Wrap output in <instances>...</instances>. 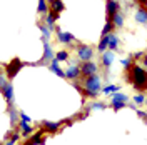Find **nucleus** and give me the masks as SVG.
<instances>
[{
  "label": "nucleus",
  "mask_w": 147,
  "mask_h": 145,
  "mask_svg": "<svg viewBox=\"0 0 147 145\" xmlns=\"http://www.w3.org/2000/svg\"><path fill=\"white\" fill-rule=\"evenodd\" d=\"M127 82L132 83V87L139 92H146L147 87V75L146 68L140 67L137 64H130V67L127 68Z\"/></svg>",
  "instance_id": "1"
},
{
  "label": "nucleus",
  "mask_w": 147,
  "mask_h": 145,
  "mask_svg": "<svg viewBox=\"0 0 147 145\" xmlns=\"http://www.w3.org/2000/svg\"><path fill=\"white\" fill-rule=\"evenodd\" d=\"M82 89H84L82 90L84 95H87V97H90V99H95L97 93H99V90H100V77H99L97 73L85 77V79H84Z\"/></svg>",
  "instance_id": "2"
},
{
  "label": "nucleus",
  "mask_w": 147,
  "mask_h": 145,
  "mask_svg": "<svg viewBox=\"0 0 147 145\" xmlns=\"http://www.w3.org/2000/svg\"><path fill=\"white\" fill-rule=\"evenodd\" d=\"M24 65H25V64H24L20 58H13V60H10V64L5 67V72H7L9 80H13V79H15V75L20 72V68H22Z\"/></svg>",
  "instance_id": "3"
},
{
  "label": "nucleus",
  "mask_w": 147,
  "mask_h": 145,
  "mask_svg": "<svg viewBox=\"0 0 147 145\" xmlns=\"http://www.w3.org/2000/svg\"><path fill=\"white\" fill-rule=\"evenodd\" d=\"M75 50H77V57H79V60H80V62L92 60V57H94V48H92L90 45L80 44V45L75 47Z\"/></svg>",
  "instance_id": "4"
},
{
  "label": "nucleus",
  "mask_w": 147,
  "mask_h": 145,
  "mask_svg": "<svg viewBox=\"0 0 147 145\" xmlns=\"http://www.w3.org/2000/svg\"><path fill=\"white\" fill-rule=\"evenodd\" d=\"M127 95L125 93H119V92H115L114 95H112V100H110V105H112V109L115 110V112H119L120 109H124L125 107V102H127Z\"/></svg>",
  "instance_id": "5"
},
{
  "label": "nucleus",
  "mask_w": 147,
  "mask_h": 145,
  "mask_svg": "<svg viewBox=\"0 0 147 145\" xmlns=\"http://www.w3.org/2000/svg\"><path fill=\"white\" fill-rule=\"evenodd\" d=\"M80 67V75L82 77H89V75H94V73L99 72V65L92 60H87V62H82L79 65Z\"/></svg>",
  "instance_id": "6"
},
{
  "label": "nucleus",
  "mask_w": 147,
  "mask_h": 145,
  "mask_svg": "<svg viewBox=\"0 0 147 145\" xmlns=\"http://www.w3.org/2000/svg\"><path fill=\"white\" fill-rule=\"evenodd\" d=\"M55 57V54L52 52V47L49 45V42H44V55H42V58H40V62H35V64H32V65H44L47 64L49 60H52Z\"/></svg>",
  "instance_id": "7"
},
{
  "label": "nucleus",
  "mask_w": 147,
  "mask_h": 145,
  "mask_svg": "<svg viewBox=\"0 0 147 145\" xmlns=\"http://www.w3.org/2000/svg\"><path fill=\"white\" fill-rule=\"evenodd\" d=\"M107 48L109 50H112V52H117L119 50V45H120V40H119V37L115 35V34H107Z\"/></svg>",
  "instance_id": "8"
},
{
  "label": "nucleus",
  "mask_w": 147,
  "mask_h": 145,
  "mask_svg": "<svg viewBox=\"0 0 147 145\" xmlns=\"http://www.w3.org/2000/svg\"><path fill=\"white\" fill-rule=\"evenodd\" d=\"M0 92L3 93V97H5V100H7L9 107H13V85H12V82H9Z\"/></svg>",
  "instance_id": "9"
},
{
  "label": "nucleus",
  "mask_w": 147,
  "mask_h": 145,
  "mask_svg": "<svg viewBox=\"0 0 147 145\" xmlns=\"http://www.w3.org/2000/svg\"><path fill=\"white\" fill-rule=\"evenodd\" d=\"M55 30H57V38H59L62 44L72 47V42H74V35H72V34H69V32H62V30H59L57 27H55ZM72 48H74V47H72Z\"/></svg>",
  "instance_id": "10"
},
{
  "label": "nucleus",
  "mask_w": 147,
  "mask_h": 145,
  "mask_svg": "<svg viewBox=\"0 0 147 145\" xmlns=\"http://www.w3.org/2000/svg\"><path fill=\"white\" fill-rule=\"evenodd\" d=\"M105 10H107V18H110L115 12L120 10V3L117 0H105Z\"/></svg>",
  "instance_id": "11"
},
{
  "label": "nucleus",
  "mask_w": 147,
  "mask_h": 145,
  "mask_svg": "<svg viewBox=\"0 0 147 145\" xmlns=\"http://www.w3.org/2000/svg\"><path fill=\"white\" fill-rule=\"evenodd\" d=\"M64 73H65V79H69V80H77V79L80 77V67H79V65H70Z\"/></svg>",
  "instance_id": "12"
},
{
  "label": "nucleus",
  "mask_w": 147,
  "mask_h": 145,
  "mask_svg": "<svg viewBox=\"0 0 147 145\" xmlns=\"http://www.w3.org/2000/svg\"><path fill=\"white\" fill-rule=\"evenodd\" d=\"M42 125H44V128H45L47 132L55 134V132H59V128H60V125H62V122H47V120H44Z\"/></svg>",
  "instance_id": "13"
},
{
  "label": "nucleus",
  "mask_w": 147,
  "mask_h": 145,
  "mask_svg": "<svg viewBox=\"0 0 147 145\" xmlns=\"http://www.w3.org/2000/svg\"><path fill=\"white\" fill-rule=\"evenodd\" d=\"M114 62V52L110 50V52H102V65H104V68H109L110 65Z\"/></svg>",
  "instance_id": "14"
},
{
  "label": "nucleus",
  "mask_w": 147,
  "mask_h": 145,
  "mask_svg": "<svg viewBox=\"0 0 147 145\" xmlns=\"http://www.w3.org/2000/svg\"><path fill=\"white\" fill-rule=\"evenodd\" d=\"M136 20H137L139 23H146L147 20V10H146V5H140L136 12Z\"/></svg>",
  "instance_id": "15"
},
{
  "label": "nucleus",
  "mask_w": 147,
  "mask_h": 145,
  "mask_svg": "<svg viewBox=\"0 0 147 145\" xmlns=\"http://www.w3.org/2000/svg\"><path fill=\"white\" fill-rule=\"evenodd\" d=\"M49 68H50V70H52V72H54L55 75H57V77H62V79L65 77L64 70H62V68L59 67V62H57L55 58H52V60H50V65H49Z\"/></svg>",
  "instance_id": "16"
},
{
  "label": "nucleus",
  "mask_w": 147,
  "mask_h": 145,
  "mask_svg": "<svg viewBox=\"0 0 147 145\" xmlns=\"http://www.w3.org/2000/svg\"><path fill=\"white\" fill-rule=\"evenodd\" d=\"M59 18V13H54V12H47V17H45V23H47V27L50 28V30H54L55 28V20Z\"/></svg>",
  "instance_id": "17"
},
{
  "label": "nucleus",
  "mask_w": 147,
  "mask_h": 145,
  "mask_svg": "<svg viewBox=\"0 0 147 145\" xmlns=\"http://www.w3.org/2000/svg\"><path fill=\"white\" fill-rule=\"evenodd\" d=\"M109 20L114 23V27H122V25H124V15L120 13V10H119V12H115Z\"/></svg>",
  "instance_id": "18"
},
{
  "label": "nucleus",
  "mask_w": 147,
  "mask_h": 145,
  "mask_svg": "<svg viewBox=\"0 0 147 145\" xmlns=\"http://www.w3.org/2000/svg\"><path fill=\"white\" fill-rule=\"evenodd\" d=\"M37 27L40 28V32H42V42H45V40H49V37L52 35V30L47 27V25H44V23H37Z\"/></svg>",
  "instance_id": "19"
},
{
  "label": "nucleus",
  "mask_w": 147,
  "mask_h": 145,
  "mask_svg": "<svg viewBox=\"0 0 147 145\" xmlns=\"http://www.w3.org/2000/svg\"><path fill=\"white\" fill-rule=\"evenodd\" d=\"M50 7H52V12H54V13H60V12L65 10V5H64L62 0H54V2L50 3Z\"/></svg>",
  "instance_id": "20"
},
{
  "label": "nucleus",
  "mask_w": 147,
  "mask_h": 145,
  "mask_svg": "<svg viewBox=\"0 0 147 145\" xmlns=\"http://www.w3.org/2000/svg\"><path fill=\"white\" fill-rule=\"evenodd\" d=\"M28 145H34V144H45V138L42 137V132H38V134H35V135L32 137V138H28Z\"/></svg>",
  "instance_id": "21"
},
{
  "label": "nucleus",
  "mask_w": 147,
  "mask_h": 145,
  "mask_svg": "<svg viewBox=\"0 0 147 145\" xmlns=\"http://www.w3.org/2000/svg\"><path fill=\"white\" fill-rule=\"evenodd\" d=\"M18 128H22V132H24V135H25V137H27L28 134H32V130H34V128L30 127V124H28V122H24V120L20 122Z\"/></svg>",
  "instance_id": "22"
},
{
  "label": "nucleus",
  "mask_w": 147,
  "mask_h": 145,
  "mask_svg": "<svg viewBox=\"0 0 147 145\" xmlns=\"http://www.w3.org/2000/svg\"><path fill=\"white\" fill-rule=\"evenodd\" d=\"M57 62H64V60H67L69 62V52H65V50H60V52H57L54 57Z\"/></svg>",
  "instance_id": "23"
},
{
  "label": "nucleus",
  "mask_w": 147,
  "mask_h": 145,
  "mask_svg": "<svg viewBox=\"0 0 147 145\" xmlns=\"http://www.w3.org/2000/svg\"><path fill=\"white\" fill-rule=\"evenodd\" d=\"M37 12H38V13H44V15H45L47 12H49L47 0H38V7H37Z\"/></svg>",
  "instance_id": "24"
},
{
  "label": "nucleus",
  "mask_w": 147,
  "mask_h": 145,
  "mask_svg": "<svg viewBox=\"0 0 147 145\" xmlns=\"http://www.w3.org/2000/svg\"><path fill=\"white\" fill-rule=\"evenodd\" d=\"M9 115H10V125H15V122H17V115L18 112L13 107H9Z\"/></svg>",
  "instance_id": "25"
},
{
  "label": "nucleus",
  "mask_w": 147,
  "mask_h": 145,
  "mask_svg": "<svg viewBox=\"0 0 147 145\" xmlns=\"http://www.w3.org/2000/svg\"><path fill=\"white\" fill-rule=\"evenodd\" d=\"M97 50H99V52H105V50H107V37L104 35L100 38V42H99V47H97Z\"/></svg>",
  "instance_id": "26"
},
{
  "label": "nucleus",
  "mask_w": 147,
  "mask_h": 145,
  "mask_svg": "<svg viewBox=\"0 0 147 145\" xmlns=\"http://www.w3.org/2000/svg\"><path fill=\"white\" fill-rule=\"evenodd\" d=\"M119 89H120V87H117V85H107V87H104V89H102V92L109 95V93H115V92H119Z\"/></svg>",
  "instance_id": "27"
},
{
  "label": "nucleus",
  "mask_w": 147,
  "mask_h": 145,
  "mask_svg": "<svg viewBox=\"0 0 147 145\" xmlns=\"http://www.w3.org/2000/svg\"><path fill=\"white\" fill-rule=\"evenodd\" d=\"M112 28H114V23H112L110 20H107V23H105L104 28H102V37L107 35V34H110V32H112Z\"/></svg>",
  "instance_id": "28"
},
{
  "label": "nucleus",
  "mask_w": 147,
  "mask_h": 145,
  "mask_svg": "<svg viewBox=\"0 0 147 145\" xmlns=\"http://www.w3.org/2000/svg\"><path fill=\"white\" fill-rule=\"evenodd\" d=\"M134 102H136V105H142L144 102H146V95H144V92H140L139 95L134 97Z\"/></svg>",
  "instance_id": "29"
},
{
  "label": "nucleus",
  "mask_w": 147,
  "mask_h": 145,
  "mask_svg": "<svg viewBox=\"0 0 147 145\" xmlns=\"http://www.w3.org/2000/svg\"><path fill=\"white\" fill-rule=\"evenodd\" d=\"M90 109L92 110H104L105 109V103H102V102H94L90 105Z\"/></svg>",
  "instance_id": "30"
},
{
  "label": "nucleus",
  "mask_w": 147,
  "mask_h": 145,
  "mask_svg": "<svg viewBox=\"0 0 147 145\" xmlns=\"http://www.w3.org/2000/svg\"><path fill=\"white\" fill-rule=\"evenodd\" d=\"M18 138H20V135H18V134H13V135L10 137V140H7V144H9V145H12V144H15V142H17Z\"/></svg>",
  "instance_id": "31"
},
{
  "label": "nucleus",
  "mask_w": 147,
  "mask_h": 145,
  "mask_svg": "<svg viewBox=\"0 0 147 145\" xmlns=\"http://www.w3.org/2000/svg\"><path fill=\"white\" fill-rule=\"evenodd\" d=\"M122 62V65H124V68L127 70L129 67H130V64H132V58H124V60H120Z\"/></svg>",
  "instance_id": "32"
},
{
  "label": "nucleus",
  "mask_w": 147,
  "mask_h": 145,
  "mask_svg": "<svg viewBox=\"0 0 147 145\" xmlns=\"http://www.w3.org/2000/svg\"><path fill=\"white\" fill-rule=\"evenodd\" d=\"M18 115H20V118H22L24 122H28V124H30V117H28L27 113H24V112H18Z\"/></svg>",
  "instance_id": "33"
},
{
  "label": "nucleus",
  "mask_w": 147,
  "mask_h": 145,
  "mask_svg": "<svg viewBox=\"0 0 147 145\" xmlns=\"http://www.w3.org/2000/svg\"><path fill=\"white\" fill-rule=\"evenodd\" d=\"M7 83H9V82L5 80V77H3V75H0V90H2V89L7 85Z\"/></svg>",
  "instance_id": "34"
},
{
  "label": "nucleus",
  "mask_w": 147,
  "mask_h": 145,
  "mask_svg": "<svg viewBox=\"0 0 147 145\" xmlns=\"http://www.w3.org/2000/svg\"><path fill=\"white\" fill-rule=\"evenodd\" d=\"M137 113H139L140 118H146V112H144V110H140V112H137Z\"/></svg>",
  "instance_id": "35"
},
{
  "label": "nucleus",
  "mask_w": 147,
  "mask_h": 145,
  "mask_svg": "<svg viewBox=\"0 0 147 145\" xmlns=\"http://www.w3.org/2000/svg\"><path fill=\"white\" fill-rule=\"evenodd\" d=\"M140 2V5H146V0H139Z\"/></svg>",
  "instance_id": "36"
},
{
  "label": "nucleus",
  "mask_w": 147,
  "mask_h": 145,
  "mask_svg": "<svg viewBox=\"0 0 147 145\" xmlns=\"http://www.w3.org/2000/svg\"><path fill=\"white\" fill-rule=\"evenodd\" d=\"M52 2H54V0H49V3H52Z\"/></svg>",
  "instance_id": "37"
}]
</instances>
